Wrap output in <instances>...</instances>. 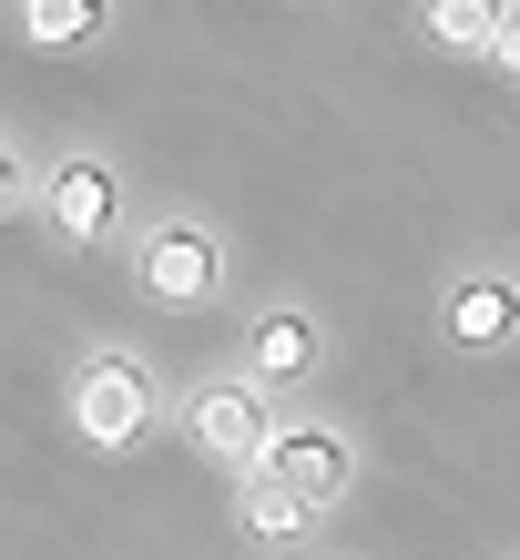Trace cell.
Instances as JSON below:
<instances>
[{
	"instance_id": "1",
	"label": "cell",
	"mask_w": 520,
	"mask_h": 560,
	"mask_svg": "<svg viewBox=\"0 0 520 560\" xmlns=\"http://www.w3.org/2000/svg\"><path fill=\"white\" fill-rule=\"evenodd\" d=\"M143 428H153V377L134 368V357H82L72 368V439L134 448Z\"/></svg>"
},
{
	"instance_id": "2",
	"label": "cell",
	"mask_w": 520,
	"mask_h": 560,
	"mask_svg": "<svg viewBox=\"0 0 520 560\" xmlns=\"http://www.w3.org/2000/svg\"><path fill=\"white\" fill-rule=\"evenodd\" d=\"M184 428H194V448H205L215 469H235V479H255V469H266V448H276L266 398H255V387H205Z\"/></svg>"
},
{
	"instance_id": "3",
	"label": "cell",
	"mask_w": 520,
	"mask_h": 560,
	"mask_svg": "<svg viewBox=\"0 0 520 560\" xmlns=\"http://www.w3.org/2000/svg\"><path fill=\"white\" fill-rule=\"evenodd\" d=\"M134 276H143L153 306H205L224 266H215V235H194V224H164V235H143Z\"/></svg>"
},
{
	"instance_id": "4",
	"label": "cell",
	"mask_w": 520,
	"mask_h": 560,
	"mask_svg": "<svg viewBox=\"0 0 520 560\" xmlns=\"http://www.w3.org/2000/svg\"><path fill=\"white\" fill-rule=\"evenodd\" d=\"M266 479H276L297 510H327L337 489H347V439H337V428H276Z\"/></svg>"
},
{
	"instance_id": "5",
	"label": "cell",
	"mask_w": 520,
	"mask_h": 560,
	"mask_svg": "<svg viewBox=\"0 0 520 560\" xmlns=\"http://www.w3.org/2000/svg\"><path fill=\"white\" fill-rule=\"evenodd\" d=\"M42 205H51V224H61L72 245H103V235H113V205H123V194H113V174H103V163H51Z\"/></svg>"
},
{
	"instance_id": "6",
	"label": "cell",
	"mask_w": 520,
	"mask_h": 560,
	"mask_svg": "<svg viewBox=\"0 0 520 560\" xmlns=\"http://www.w3.org/2000/svg\"><path fill=\"white\" fill-rule=\"evenodd\" d=\"M520 326V285H500V276H470L460 295H449V337L460 347H500Z\"/></svg>"
},
{
	"instance_id": "7",
	"label": "cell",
	"mask_w": 520,
	"mask_h": 560,
	"mask_svg": "<svg viewBox=\"0 0 520 560\" xmlns=\"http://www.w3.org/2000/svg\"><path fill=\"white\" fill-rule=\"evenodd\" d=\"M245 357H255V377H307V368H316V316H297V306L255 316Z\"/></svg>"
},
{
	"instance_id": "8",
	"label": "cell",
	"mask_w": 520,
	"mask_h": 560,
	"mask_svg": "<svg viewBox=\"0 0 520 560\" xmlns=\"http://www.w3.org/2000/svg\"><path fill=\"white\" fill-rule=\"evenodd\" d=\"M21 31L42 51H82L92 31H103V0H21Z\"/></svg>"
},
{
	"instance_id": "9",
	"label": "cell",
	"mask_w": 520,
	"mask_h": 560,
	"mask_svg": "<svg viewBox=\"0 0 520 560\" xmlns=\"http://www.w3.org/2000/svg\"><path fill=\"white\" fill-rule=\"evenodd\" d=\"M500 21H510V0H429V42L449 51H490Z\"/></svg>"
},
{
	"instance_id": "10",
	"label": "cell",
	"mask_w": 520,
	"mask_h": 560,
	"mask_svg": "<svg viewBox=\"0 0 520 560\" xmlns=\"http://www.w3.org/2000/svg\"><path fill=\"white\" fill-rule=\"evenodd\" d=\"M307 520H316V510H297V500H286V489L266 479V469L245 479V530H255V540H297Z\"/></svg>"
},
{
	"instance_id": "11",
	"label": "cell",
	"mask_w": 520,
	"mask_h": 560,
	"mask_svg": "<svg viewBox=\"0 0 520 560\" xmlns=\"http://www.w3.org/2000/svg\"><path fill=\"white\" fill-rule=\"evenodd\" d=\"M490 61H500V72H510V82H520V11L500 21V42H490Z\"/></svg>"
},
{
	"instance_id": "12",
	"label": "cell",
	"mask_w": 520,
	"mask_h": 560,
	"mask_svg": "<svg viewBox=\"0 0 520 560\" xmlns=\"http://www.w3.org/2000/svg\"><path fill=\"white\" fill-rule=\"evenodd\" d=\"M11 194H21V174H11V153H0V205H11Z\"/></svg>"
}]
</instances>
